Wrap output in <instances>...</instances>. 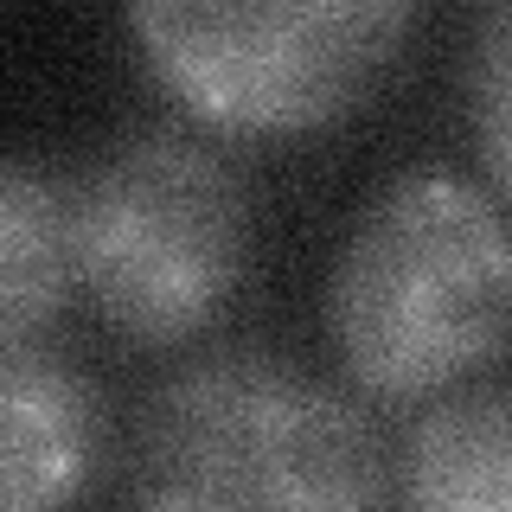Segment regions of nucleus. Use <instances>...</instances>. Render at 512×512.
I'll return each mask as SVG.
<instances>
[{
    "label": "nucleus",
    "instance_id": "nucleus-1",
    "mask_svg": "<svg viewBox=\"0 0 512 512\" xmlns=\"http://www.w3.org/2000/svg\"><path fill=\"white\" fill-rule=\"evenodd\" d=\"M500 199L461 173H410L352 224L333 269V346L378 397H429L506 346Z\"/></svg>",
    "mask_w": 512,
    "mask_h": 512
},
{
    "label": "nucleus",
    "instance_id": "nucleus-2",
    "mask_svg": "<svg viewBox=\"0 0 512 512\" xmlns=\"http://www.w3.org/2000/svg\"><path fill=\"white\" fill-rule=\"evenodd\" d=\"M135 487L141 512H378L384 461L340 391L231 352L148 404Z\"/></svg>",
    "mask_w": 512,
    "mask_h": 512
},
{
    "label": "nucleus",
    "instance_id": "nucleus-3",
    "mask_svg": "<svg viewBox=\"0 0 512 512\" xmlns=\"http://www.w3.org/2000/svg\"><path fill=\"white\" fill-rule=\"evenodd\" d=\"M244 186L212 148L148 128L96 160L71 199V269L135 340H186L244 276Z\"/></svg>",
    "mask_w": 512,
    "mask_h": 512
},
{
    "label": "nucleus",
    "instance_id": "nucleus-4",
    "mask_svg": "<svg viewBox=\"0 0 512 512\" xmlns=\"http://www.w3.org/2000/svg\"><path fill=\"white\" fill-rule=\"evenodd\" d=\"M128 26L192 116L237 135L333 122L410 32L404 0H135Z\"/></svg>",
    "mask_w": 512,
    "mask_h": 512
},
{
    "label": "nucleus",
    "instance_id": "nucleus-5",
    "mask_svg": "<svg viewBox=\"0 0 512 512\" xmlns=\"http://www.w3.org/2000/svg\"><path fill=\"white\" fill-rule=\"evenodd\" d=\"M84 378L32 340H0V512H64L90 480Z\"/></svg>",
    "mask_w": 512,
    "mask_h": 512
},
{
    "label": "nucleus",
    "instance_id": "nucleus-6",
    "mask_svg": "<svg viewBox=\"0 0 512 512\" xmlns=\"http://www.w3.org/2000/svg\"><path fill=\"white\" fill-rule=\"evenodd\" d=\"M71 199L26 160H0V340H32L71 295Z\"/></svg>",
    "mask_w": 512,
    "mask_h": 512
},
{
    "label": "nucleus",
    "instance_id": "nucleus-7",
    "mask_svg": "<svg viewBox=\"0 0 512 512\" xmlns=\"http://www.w3.org/2000/svg\"><path fill=\"white\" fill-rule=\"evenodd\" d=\"M410 512H512V423L500 391L448 397L410 442Z\"/></svg>",
    "mask_w": 512,
    "mask_h": 512
},
{
    "label": "nucleus",
    "instance_id": "nucleus-8",
    "mask_svg": "<svg viewBox=\"0 0 512 512\" xmlns=\"http://www.w3.org/2000/svg\"><path fill=\"white\" fill-rule=\"evenodd\" d=\"M506 32H512V13L506 7H487L480 20V141H487V173H493V199L506 186Z\"/></svg>",
    "mask_w": 512,
    "mask_h": 512
}]
</instances>
